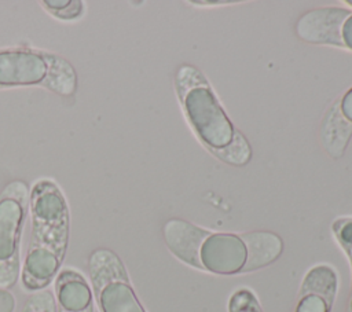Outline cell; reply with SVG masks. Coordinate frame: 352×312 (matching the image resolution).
<instances>
[{
    "label": "cell",
    "instance_id": "cell-8",
    "mask_svg": "<svg viewBox=\"0 0 352 312\" xmlns=\"http://www.w3.org/2000/svg\"><path fill=\"white\" fill-rule=\"evenodd\" d=\"M338 289V276L333 267L318 264L302 278L294 312H331Z\"/></svg>",
    "mask_w": 352,
    "mask_h": 312
},
{
    "label": "cell",
    "instance_id": "cell-3",
    "mask_svg": "<svg viewBox=\"0 0 352 312\" xmlns=\"http://www.w3.org/2000/svg\"><path fill=\"white\" fill-rule=\"evenodd\" d=\"M41 88L73 96L78 88L74 66L63 56L28 45L0 48V91Z\"/></svg>",
    "mask_w": 352,
    "mask_h": 312
},
{
    "label": "cell",
    "instance_id": "cell-1",
    "mask_svg": "<svg viewBox=\"0 0 352 312\" xmlns=\"http://www.w3.org/2000/svg\"><path fill=\"white\" fill-rule=\"evenodd\" d=\"M162 234L176 258L214 275H238L265 268L283 250V241L271 231L213 232L182 219L168 220Z\"/></svg>",
    "mask_w": 352,
    "mask_h": 312
},
{
    "label": "cell",
    "instance_id": "cell-5",
    "mask_svg": "<svg viewBox=\"0 0 352 312\" xmlns=\"http://www.w3.org/2000/svg\"><path fill=\"white\" fill-rule=\"evenodd\" d=\"M30 190L12 180L0 191V289H12L22 271V238L29 216Z\"/></svg>",
    "mask_w": 352,
    "mask_h": 312
},
{
    "label": "cell",
    "instance_id": "cell-9",
    "mask_svg": "<svg viewBox=\"0 0 352 312\" xmlns=\"http://www.w3.org/2000/svg\"><path fill=\"white\" fill-rule=\"evenodd\" d=\"M56 312H95L89 280L80 271L65 267L54 280Z\"/></svg>",
    "mask_w": 352,
    "mask_h": 312
},
{
    "label": "cell",
    "instance_id": "cell-13",
    "mask_svg": "<svg viewBox=\"0 0 352 312\" xmlns=\"http://www.w3.org/2000/svg\"><path fill=\"white\" fill-rule=\"evenodd\" d=\"M228 312H263V308L250 289L235 290L228 300Z\"/></svg>",
    "mask_w": 352,
    "mask_h": 312
},
{
    "label": "cell",
    "instance_id": "cell-15",
    "mask_svg": "<svg viewBox=\"0 0 352 312\" xmlns=\"http://www.w3.org/2000/svg\"><path fill=\"white\" fill-rule=\"evenodd\" d=\"M333 231H334L336 238L344 247L345 253L348 254V257L351 260V265H352V219L337 220L333 224ZM348 312H352V291H351Z\"/></svg>",
    "mask_w": 352,
    "mask_h": 312
},
{
    "label": "cell",
    "instance_id": "cell-19",
    "mask_svg": "<svg viewBox=\"0 0 352 312\" xmlns=\"http://www.w3.org/2000/svg\"><path fill=\"white\" fill-rule=\"evenodd\" d=\"M346 4H349V5H352V0H348V1H345Z\"/></svg>",
    "mask_w": 352,
    "mask_h": 312
},
{
    "label": "cell",
    "instance_id": "cell-12",
    "mask_svg": "<svg viewBox=\"0 0 352 312\" xmlns=\"http://www.w3.org/2000/svg\"><path fill=\"white\" fill-rule=\"evenodd\" d=\"M220 159L224 162L232 164V165H243L250 159V146L239 133L235 131L232 140L223 148L219 150H212Z\"/></svg>",
    "mask_w": 352,
    "mask_h": 312
},
{
    "label": "cell",
    "instance_id": "cell-16",
    "mask_svg": "<svg viewBox=\"0 0 352 312\" xmlns=\"http://www.w3.org/2000/svg\"><path fill=\"white\" fill-rule=\"evenodd\" d=\"M15 308L16 300L11 290L0 289V312H14Z\"/></svg>",
    "mask_w": 352,
    "mask_h": 312
},
{
    "label": "cell",
    "instance_id": "cell-18",
    "mask_svg": "<svg viewBox=\"0 0 352 312\" xmlns=\"http://www.w3.org/2000/svg\"><path fill=\"white\" fill-rule=\"evenodd\" d=\"M341 38H342L344 47L352 49V15L349 18H346V21L342 25Z\"/></svg>",
    "mask_w": 352,
    "mask_h": 312
},
{
    "label": "cell",
    "instance_id": "cell-6",
    "mask_svg": "<svg viewBox=\"0 0 352 312\" xmlns=\"http://www.w3.org/2000/svg\"><path fill=\"white\" fill-rule=\"evenodd\" d=\"M88 280L99 312H147L117 253L98 247L88 256Z\"/></svg>",
    "mask_w": 352,
    "mask_h": 312
},
{
    "label": "cell",
    "instance_id": "cell-10",
    "mask_svg": "<svg viewBox=\"0 0 352 312\" xmlns=\"http://www.w3.org/2000/svg\"><path fill=\"white\" fill-rule=\"evenodd\" d=\"M352 135V122H349L340 110V103L331 106L322 124V143L324 150L333 157L338 158L344 154L348 140Z\"/></svg>",
    "mask_w": 352,
    "mask_h": 312
},
{
    "label": "cell",
    "instance_id": "cell-4",
    "mask_svg": "<svg viewBox=\"0 0 352 312\" xmlns=\"http://www.w3.org/2000/svg\"><path fill=\"white\" fill-rule=\"evenodd\" d=\"M176 81L184 111L199 139L209 150L226 147L235 129L204 76L191 66H183Z\"/></svg>",
    "mask_w": 352,
    "mask_h": 312
},
{
    "label": "cell",
    "instance_id": "cell-7",
    "mask_svg": "<svg viewBox=\"0 0 352 312\" xmlns=\"http://www.w3.org/2000/svg\"><path fill=\"white\" fill-rule=\"evenodd\" d=\"M351 15V10L341 7L314 8L298 18L296 23V33L307 43L344 47L341 30L344 22Z\"/></svg>",
    "mask_w": 352,
    "mask_h": 312
},
{
    "label": "cell",
    "instance_id": "cell-14",
    "mask_svg": "<svg viewBox=\"0 0 352 312\" xmlns=\"http://www.w3.org/2000/svg\"><path fill=\"white\" fill-rule=\"evenodd\" d=\"M21 312H56L54 290L44 289L32 293L22 305Z\"/></svg>",
    "mask_w": 352,
    "mask_h": 312
},
{
    "label": "cell",
    "instance_id": "cell-11",
    "mask_svg": "<svg viewBox=\"0 0 352 312\" xmlns=\"http://www.w3.org/2000/svg\"><path fill=\"white\" fill-rule=\"evenodd\" d=\"M40 5L55 19L65 22L77 21L85 12V3L81 0H43Z\"/></svg>",
    "mask_w": 352,
    "mask_h": 312
},
{
    "label": "cell",
    "instance_id": "cell-2",
    "mask_svg": "<svg viewBox=\"0 0 352 312\" xmlns=\"http://www.w3.org/2000/svg\"><path fill=\"white\" fill-rule=\"evenodd\" d=\"M30 232L22 260L21 285L26 293L48 289L62 269L70 238V209L51 179L33 183L29 195Z\"/></svg>",
    "mask_w": 352,
    "mask_h": 312
},
{
    "label": "cell",
    "instance_id": "cell-17",
    "mask_svg": "<svg viewBox=\"0 0 352 312\" xmlns=\"http://www.w3.org/2000/svg\"><path fill=\"white\" fill-rule=\"evenodd\" d=\"M340 103V110L342 115L352 122V88L346 91V93L342 96V99L338 102Z\"/></svg>",
    "mask_w": 352,
    "mask_h": 312
}]
</instances>
